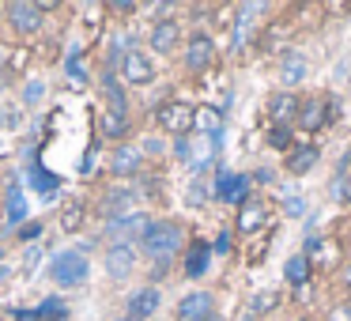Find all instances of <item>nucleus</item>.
Listing matches in <instances>:
<instances>
[{
  "label": "nucleus",
  "mask_w": 351,
  "mask_h": 321,
  "mask_svg": "<svg viewBox=\"0 0 351 321\" xmlns=\"http://www.w3.org/2000/svg\"><path fill=\"white\" fill-rule=\"evenodd\" d=\"M204 321H227V318H223V313H212V318H204Z\"/></svg>",
  "instance_id": "42"
},
{
  "label": "nucleus",
  "mask_w": 351,
  "mask_h": 321,
  "mask_svg": "<svg viewBox=\"0 0 351 321\" xmlns=\"http://www.w3.org/2000/svg\"><path fill=\"white\" fill-rule=\"evenodd\" d=\"M283 215H291V219H302V215H310L306 197H287V200H283Z\"/></svg>",
  "instance_id": "28"
},
{
  "label": "nucleus",
  "mask_w": 351,
  "mask_h": 321,
  "mask_svg": "<svg viewBox=\"0 0 351 321\" xmlns=\"http://www.w3.org/2000/svg\"><path fill=\"white\" fill-rule=\"evenodd\" d=\"M295 140H298V132L291 129V125H268V132H265V144L280 155H287L291 147H295Z\"/></svg>",
  "instance_id": "25"
},
{
  "label": "nucleus",
  "mask_w": 351,
  "mask_h": 321,
  "mask_svg": "<svg viewBox=\"0 0 351 321\" xmlns=\"http://www.w3.org/2000/svg\"><path fill=\"white\" fill-rule=\"evenodd\" d=\"M208 197H212V189H208L204 182H200V178H193V185H189V204H208Z\"/></svg>",
  "instance_id": "31"
},
{
  "label": "nucleus",
  "mask_w": 351,
  "mask_h": 321,
  "mask_svg": "<svg viewBox=\"0 0 351 321\" xmlns=\"http://www.w3.org/2000/svg\"><path fill=\"white\" fill-rule=\"evenodd\" d=\"M250 182H253V189H257V185H276V170L272 167H253Z\"/></svg>",
  "instance_id": "32"
},
{
  "label": "nucleus",
  "mask_w": 351,
  "mask_h": 321,
  "mask_svg": "<svg viewBox=\"0 0 351 321\" xmlns=\"http://www.w3.org/2000/svg\"><path fill=\"white\" fill-rule=\"evenodd\" d=\"M336 117H340V99H336L332 91H310V95H302V102H298L295 132H302L306 140H313L317 132L332 129Z\"/></svg>",
  "instance_id": "1"
},
{
  "label": "nucleus",
  "mask_w": 351,
  "mask_h": 321,
  "mask_svg": "<svg viewBox=\"0 0 351 321\" xmlns=\"http://www.w3.org/2000/svg\"><path fill=\"white\" fill-rule=\"evenodd\" d=\"M170 152H174V159L189 163V136H178L174 144H170Z\"/></svg>",
  "instance_id": "36"
},
{
  "label": "nucleus",
  "mask_w": 351,
  "mask_h": 321,
  "mask_svg": "<svg viewBox=\"0 0 351 321\" xmlns=\"http://www.w3.org/2000/svg\"><path fill=\"white\" fill-rule=\"evenodd\" d=\"M212 242H204V238H189V246H185V276L189 280H204L208 268H212Z\"/></svg>",
  "instance_id": "19"
},
{
  "label": "nucleus",
  "mask_w": 351,
  "mask_h": 321,
  "mask_svg": "<svg viewBox=\"0 0 351 321\" xmlns=\"http://www.w3.org/2000/svg\"><path fill=\"white\" fill-rule=\"evenodd\" d=\"M147 46L159 57L178 54V49H182V23H178V19H159V23L152 27V34H147Z\"/></svg>",
  "instance_id": "16"
},
{
  "label": "nucleus",
  "mask_w": 351,
  "mask_h": 321,
  "mask_svg": "<svg viewBox=\"0 0 351 321\" xmlns=\"http://www.w3.org/2000/svg\"><path fill=\"white\" fill-rule=\"evenodd\" d=\"M321 16H351V4H321Z\"/></svg>",
  "instance_id": "39"
},
{
  "label": "nucleus",
  "mask_w": 351,
  "mask_h": 321,
  "mask_svg": "<svg viewBox=\"0 0 351 321\" xmlns=\"http://www.w3.org/2000/svg\"><path fill=\"white\" fill-rule=\"evenodd\" d=\"M272 200L265 193H250L242 204L234 208V230L242 238H257V235H272Z\"/></svg>",
  "instance_id": "4"
},
{
  "label": "nucleus",
  "mask_w": 351,
  "mask_h": 321,
  "mask_svg": "<svg viewBox=\"0 0 351 321\" xmlns=\"http://www.w3.org/2000/svg\"><path fill=\"white\" fill-rule=\"evenodd\" d=\"M121 80L132 87H147L155 84V61L144 54V49H125L121 57Z\"/></svg>",
  "instance_id": "14"
},
{
  "label": "nucleus",
  "mask_w": 351,
  "mask_h": 321,
  "mask_svg": "<svg viewBox=\"0 0 351 321\" xmlns=\"http://www.w3.org/2000/svg\"><path fill=\"white\" fill-rule=\"evenodd\" d=\"M110 174L114 178H140L144 174V152H140V144H114V152H110Z\"/></svg>",
  "instance_id": "15"
},
{
  "label": "nucleus",
  "mask_w": 351,
  "mask_h": 321,
  "mask_svg": "<svg viewBox=\"0 0 351 321\" xmlns=\"http://www.w3.org/2000/svg\"><path fill=\"white\" fill-rule=\"evenodd\" d=\"M276 72H280L283 91H295V87L310 76V57H306L298 46H291V49H283V54L276 57Z\"/></svg>",
  "instance_id": "9"
},
{
  "label": "nucleus",
  "mask_w": 351,
  "mask_h": 321,
  "mask_svg": "<svg viewBox=\"0 0 351 321\" xmlns=\"http://www.w3.org/2000/svg\"><path fill=\"white\" fill-rule=\"evenodd\" d=\"M0 12H4V8H0Z\"/></svg>",
  "instance_id": "47"
},
{
  "label": "nucleus",
  "mask_w": 351,
  "mask_h": 321,
  "mask_svg": "<svg viewBox=\"0 0 351 321\" xmlns=\"http://www.w3.org/2000/svg\"><path fill=\"white\" fill-rule=\"evenodd\" d=\"M8 23H12V31L16 34H38L42 31V23H46V12L38 8V4H31V0H12L8 8Z\"/></svg>",
  "instance_id": "12"
},
{
  "label": "nucleus",
  "mask_w": 351,
  "mask_h": 321,
  "mask_svg": "<svg viewBox=\"0 0 351 321\" xmlns=\"http://www.w3.org/2000/svg\"><path fill=\"white\" fill-rule=\"evenodd\" d=\"M31 321H69V306H64L61 298H46V302L31 313Z\"/></svg>",
  "instance_id": "26"
},
{
  "label": "nucleus",
  "mask_w": 351,
  "mask_h": 321,
  "mask_svg": "<svg viewBox=\"0 0 351 321\" xmlns=\"http://www.w3.org/2000/svg\"><path fill=\"white\" fill-rule=\"evenodd\" d=\"M253 193V182L245 170H227V167H215V182H212V200L219 204H230L238 208L245 197Z\"/></svg>",
  "instance_id": "5"
},
{
  "label": "nucleus",
  "mask_w": 351,
  "mask_h": 321,
  "mask_svg": "<svg viewBox=\"0 0 351 321\" xmlns=\"http://www.w3.org/2000/svg\"><path fill=\"white\" fill-rule=\"evenodd\" d=\"M4 276H8V268H4V265H0V280H4Z\"/></svg>",
  "instance_id": "44"
},
{
  "label": "nucleus",
  "mask_w": 351,
  "mask_h": 321,
  "mask_svg": "<svg viewBox=\"0 0 351 321\" xmlns=\"http://www.w3.org/2000/svg\"><path fill=\"white\" fill-rule=\"evenodd\" d=\"M121 321H132V318H121Z\"/></svg>",
  "instance_id": "46"
},
{
  "label": "nucleus",
  "mask_w": 351,
  "mask_h": 321,
  "mask_svg": "<svg viewBox=\"0 0 351 321\" xmlns=\"http://www.w3.org/2000/svg\"><path fill=\"white\" fill-rule=\"evenodd\" d=\"M0 261H4V250H0Z\"/></svg>",
  "instance_id": "45"
},
{
  "label": "nucleus",
  "mask_w": 351,
  "mask_h": 321,
  "mask_svg": "<svg viewBox=\"0 0 351 321\" xmlns=\"http://www.w3.org/2000/svg\"><path fill=\"white\" fill-rule=\"evenodd\" d=\"M42 95H46V84H38V80H34V84H27V87H23V99H27V102H38Z\"/></svg>",
  "instance_id": "37"
},
{
  "label": "nucleus",
  "mask_w": 351,
  "mask_h": 321,
  "mask_svg": "<svg viewBox=\"0 0 351 321\" xmlns=\"http://www.w3.org/2000/svg\"><path fill=\"white\" fill-rule=\"evenodd\" d=\"M61 227L69 230V235H76V230L84 227V204H80V200H69V204L61 208Z\"/></svg>",
  "instance_id": "27"
},
{
  "label": "nucleus",
  "mask_w": 351,
  "mask_h": 321,
  "mask_svg": "<svg viewBox=\"0 0 351 321\" xmlns=\"http://www.w3.org/2000/svg\"><path fill=\"white\" fill-rule=\"evenodd\" d=\"M302 257H310V265H313V272H336V268L343 265V261H348V238L343 235H336V230H310V235L302 238Z\"/></svg>",
  "instance_id": "3"
},
{
  "label": "nucleus",
  "mask_w": 351,
  "mask_h": 321,
  "mask_svg": "<svg viewBox=\"0 0 351 321\" xmlns=\"http://www.w3.org/2000/svg\"><path fill=\"white\" fill-rule=\"evenodd\" d=\"M227 132V117H223L219 106H197L193 114V136H212V140H223Z\"/></svg>",
  "instance_id": "20"
},
{
  "label": "nucleus",
  "mask_w": 351,
  "mask_h": 321,
  "mask_svg": "<svg viewBox=\"0 0 351 321\" xmlns=\"http://www.w3.org/2000/svg\"><path fill=\"white\" fill-rule=\"evenodd\" d=\"M336 283H340L343 291H351V253H348V261H343V265L336 268Z\"/></svg>",
  "instance_id": "35"
},
{
  "label": "nucleus",
  "mask_w": 351,
  "mask_h": 321,
  "mask_svg": "<svg viewBox=\"0 0 351 321\" xmlns=\"http://www.w3.org/2000/svg\"><path fill=\"white\" fill-rule=\"evenodd\" d=\"M321 321H351V302H348V298L332 302V306L325 310V318H321Z\"/></svg>",
  "instance_id": "30"
},
{
  "label": "nucleus",
  "mask_w": 351,
  "mask_h": 321,
  "mask_svg": "<svg viewBox=\"0 0 351 321\" xmlns=\"http://www.w3.org/2000/svg\"><path fill=\"white\" fill-rule=\"evenodd\" d=\"M182 61H185V72H189V76H204L215 64V38L208 31L189 34V38H185V49H182Z\"/></svg>",
  "instance_id": "8"
},
{
  "label": "nucleus",
  "mask_w": 351,
  "mask_h": 321,
  "mask_svg": "<svg viewBox=\"0 0 351 321\" xmlns=\"http://www.w3.org/2000/svg\"><path fill=\"white\" fill-rule=\"evenodd\" d=\"M280 306H283V295H280V291H272V287L250 291V298H245V310H250L257 321H265L268 313H276Z\"/></svg>",
  "instance_id": "23"
},
{
  "label": "nucleus",
  "mask_w": 351,
  "mask_h": 321,
  "mask_svg": "<svg viewBox=\"0 0 351 321\" xmlns=\"http://www.w3.org/2000/svg\"><path fill=\"white\" fill-rule=\"evenodd\" d=\"M152 223H155L152 212H125V215H117V219H110L106 230L117 238V242L132 246V242H140V238L152 230Z\"/></svg>",
  "instance_id": "10"
},
{
  "label": "nucleus",
  "mask_w": 351,
  "mask_h": 321,
  "mask_svg": "<svg viewBox=\"0 0 351 321\" xmlns=\"http://www.w3.org/2000/svg\"><path fill=\"white\" fill-rule=\"evenodd\" d=\"M159 302H162V291L155 287V283H144V287H136V291L129 295L125 318H132V321H147L155 310H159Z\"/></svg>",
  "instance_id": "18"
},
{
  "label": "nucleus",
  "mask_w": 351,
  "mask_h": 321,
  "mask_svg": "<svg viewBox=\"0 0 351 321\" xmlns=\"http://www.w3.org/2000/svg\"><path fill=\"white\" fill-rule=\"evenodd\" d=\"M42 235V223H23V227H19V238H23V242H31V238H38Z\"/></svg>",
  "instance_id": "40"
},
{
  "label": "nucleus",
  "mask_w": 351,
  "mask_h": 321,
  "mask_svg": "<svg viewBox=\"0 0 351 321\" xmlns=\"http://www.w3.org/2000/svg\"><path fill=\"white\" fill-rule=\"evenodd\" d=\"M295 321H313V318H310V313H298V318H295Z\"/></svg>",
  "instance_id": "43"
},
{
  "label": "nucleus",
  "mask_w": 351,
  "mask_h": 321,
  "mask_svg": "<svg viewBox=\"0 0 351 321\" xmlns=\"http://www.w3.org/2000/svg\"><path fill=\"white\" fill-rule=\"evenodd\" d=\"M49 276L61 287H76V283L87 280V257L84 253H57L53 265H49Z\"/></svg>",
  "instance_id": "13"
},
{
  "label": "nucleus",
  "mask_w": 351,
  "mask_h": 321,
  "mask_svg": "<svg viewBox=\"0 0 351 321\" xmlns=\"http://www.w3.org/2000/svg\"><path fill=\"white\" fill-rule=\"evenodd\" d=\"M212 313H219L212 291H185L182 302H178V321H204Z\"/></svg>",
  "instance_id": "17"
},
{
  "label": "nucleus",
  "mask_w": 351,
  "mask_h": 321,
  "mask_svg": "<svg viewBox=\"0 0 351 321\" xmlns=\"http://www.w3.org/2000/svg\"><path fill=\"white\" fill-rule=\"evenodd\" d=\"M132 268H136V250L125 242H114L106 250V276L110 280H129Z\"/></svg>",
  "instance_id": "21"
},
{
  "label": "nucleus",
  "mask_w": 351,
  "mask_h": 321,
  "mask_svg": "<svg viewBox=\"0 0 351 321\" xmlns=\"http://www.w3.org/2000/svg\"><path fill=\"white\" fill-rule=\"evenodd\" d=\"M230 246H234V238H230V230H223L219 238H215V246H212V253H230Z\"/></svg>",
  "instance_id": "38"
},
{
  "label": "nucleus",
  "mask_w": 351,
  "mask_h": 321,
  "mask_svg": "<svg viewBox=\"0 0 351 321\" xmlns=\"http://www.w3.org/2000/svg\"><path fill=\"white\" fill-rule=\"evenodd\" d=\"M140 152H144V159L147 155H167V144H162L159 136H147L144 144H140Z\"/></svg>",
  "instance_id": "34"
},
{
  "label": "nucleus",
  "mask_w": 351,
  "mask_h": 321,
  "mask_svg": "<svg viewBox=\"0 0 351 321\" xmlns=\"http://www.w3.org/2000/svg\"><path fill=\"white\" fill-rule=\"evenodd\" d=\"M110 12H117V16H132V12H136V4H132V0H114V4H110Z\"/></svg>",
  "instance_id": "41"
},
{
  "label": "nucleus",
  "mask_w": 351,
  "mask_h": 321,
  "mask_svg": "<svg viewBox=\"0 0 351 321\" xmlns=\"http://www.w3.org/2000/svg\"><path fill=\"white\" fill-rule=\"evenodd\" d=\"M23 212H27L23 193H19V189H12V193H8V223H19V219H23Z\"/></svg>",
  "instance_id": "29"
},
{
  "label": "nucleus",
  "mask_w": 351,
  "mask_h": 321,
  "mask_svg": "<svg viewBox=\"0 0 351 321\" xmlns=\"http://www.w3.org/2000/svg\"><path fill=\"white\" fill-rule=\"evenodd\" d=\"M313 276L317 272H313L310 257H302V253H291V257L283 261V280H287L291 291H310Z\"/></svg>",
  "instance_id": "22"
},
{
  "label": "nucleus",
  "mask_w": 351,
  "mask_h": 321,
  "mask_svg": "<svg viewBox=\"0 0 351 321\" xmlns=\"http://www.w3.org/2000/svg\"><path fill=\"white\" fill-rule=\"evenodd\" d=\"M31 185H34L38 193H53V189H57V178L42 174V170H31Z\"/></svg>",
  "instance_id": "33"
},
{
  "label": "nucleus",
  "mask_w": 351,
  "mask_h": 321,
  "mask_svg": "<svg viewBox=\"0 0 351 321\" xmlns=\"http://www.w3.org/2000/svg\"><path fill=\"white\" fill-rule=\"evenodd\" d=\"M321 163H325V147L317 144V140H295V147H291L287 155H283V174L291 178H310L313 170H321Z\"/></svg>",
  "instance_id": "6"
},
{
  "label": "nucleus",
  "mask_w": 351,
  "mask_h": 321,
  "mask_svg": "<svg viewBox=\"0 0 351 321\" xmlns=\"http://www.w3.org/2000/svg\"><path fill=\"white\" fill-rule=\"evenodd\" d=\"M298 102H302V95H298V91H283V87H276V91L265 99V117H268V125H291V129H295Z\"/></svg>",
  "instance_id": "11"
},
{
  "label": "nucleus",
  "mask_w": 351,
  "mask_h": 321,
  "mask_svg": "<svg viewBox=\"0 0 351 321\" xmlns=\"http://www.w3.org/2000/svg\"><path fill=\"white\" fill-rule=\"evenodd\" d=\"M189 246V235L178 219H155L152 230L140 238V250H144L147 261H155L159 268H170V261Z\"/></svg>",
  "instance_id": "2"
},
{
  "label": "nucleus",
  "mask_w": 351,
  "mask_h": 321,
  "mask_svg": "<svg viewBox=\"0 0 351 321\" xmlns=\"http://www.w3.org/2000/svg\"><path fill=\"white\" fill-rule=\"evenodd\" d=\"M129 114H117V110H102L99 117V132L102 140H117V144H125V136H129Z\"/></svg>",
  "instance_id": "24"
},
{
  "label": "nucleus",
  "mask_w": 351,
  "mask_h": 321,
  "mask_svg": "<svg viewBox=\"0 0 351 321\" xmlns=\"http://www.w3.org/2000/svg\"><path fill=\"white\" fill-rule=\"evenodd\" d=\"M193 114H197V106H189V102L182 99H167L159 110H155V125H159L162 132H170V136H193Z\"/></svg>",
  "instance_id": "7"
}]
</instances>
